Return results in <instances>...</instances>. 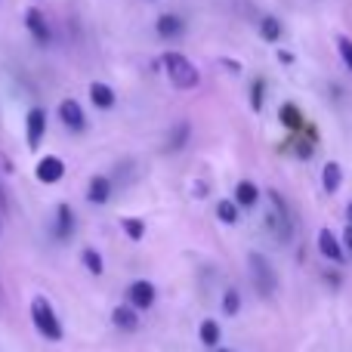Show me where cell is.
Instances as JSON below:
<instances>
[{
    "instance_id": "9a60e30c",
    "label": "cell",
    "mask_w": 352,
    "mask_h": 352,
    "mask_svg": "<svg viewBox=\"0 0 352 352\" xmlns=\"http://www.w3.org/2000/svg\"><path fill=\"white\" fill-rule=\"evenodd\" d=\"M322 186H324V192H331V195L343 186V167L337 164V161H328V164L322 167Z\"/></svg>"
},
{
    "instance_id": "ffe728a7",
    "label": "cell",
    "mask_w": 352,
    "mask_h": 352,
    "mask_svg": "<svg viewBox=\"0 0 352 352\" xmlns=\"http://www.w3.org/2000/svg\"><path fill=\"white\" fill-rule=\"evenodd\" d=\"M158 34L161 37H176V34H182V19L179 16H161L158 19Z\"/></svg>"
},
{
    "instance_id": "e0dca14e",
    "label": "cell",
    "mask_w": 352,
    "mask_h": 352,
    "mask_svg": "<svg viewBox=\"0 0 352 352\" xmlns=\"http://www.w3.org/2000/svg\"><path fill=\"white\" fill-rule=\"evenodd\" d=\"M256 201H260V188H256L250 179L238 182V186H235V204L238 207H254Z\"/></svg>"
},
{
    "instance_id": "9c48e42d",
    "label": "cell",
    "mask_w": 352,
    "mask_h": 352,
    "mask_svg": "<svg viewBox=\"0 0 352 352\" xmlns=\"http://www.w3.org/2000/svg\"><path fill=\"white\" fill-rule=\"evenodd\" d=\"M25 28L31 31V37H34L37 47H47V43H50V25H47V19L41 16V10H28V12H25Z\"/></svg>"
},
{
    "instance_id": "ac0fdd59",
    "label": "cell",
    "mask_w": 352,
    "mask_h": 352,
    "mask_svg": "<svg viewBox=\"0 0 352 352\" xmlns=\"http://www.w3.org/2000/svg\"><path fill=\"white\" fill-rule=\"evenodd\" d=\"M198 337H201V343H204V346H219V324L213 322V318H204V322H201V328H198Z\"/></svg>"
},
{
    "instance_id": "4316f807",
    "label": "cell",
    "mask_w": 352,
    "mask_h": 352,
    "mask_svg": "<svg viewBox=\"0 0 352 352\" xmlns=\"http://www.w3.org/2000/svg\"><path fill=\"white\" fill-rule=\"evenodd\" d=\"M263 93H266V80H254V87H250V109L254 111L263 109Z\"/></svg>"
},
{
    "instance_id": "d4e9b609",
    "label": "cell",
    "mask_w": 352,
    "mask_h": 352,
    "mask_svg": "<svg viewBox=\"0 0 352 352\" xmlns=\"http://www.w3.org/2000/svg\"><path fill=\"white\" fill-rule=\"evenodd\" d=\"M238 309H241V294L232 287V291H226V297H223V312L226 316H238Z\"/></svg>"
},
{
    "instance_id": "7c38bea8",
    "label": "cell",
    "mask_w": 352,
    "mask_h": 352,
    "mask_svg": "<svg viewBox=\"0 0 352 352\" xmlns=\"http://www.w3.org/2000/svg\"><path fill=\"white\" fill-rule=\"evenodd\" d=\"M111 198V179L109 176H93L90 186H87V201L90 204H109Z\"/></svg>"
},
{
    "instance_id": "f1b7e54d",
    "label": "cell",
    "mask_w": 352,
    "mask_h": 352,
    "mask_svg": "<svg viewBox=\"0 0 352 352\" xmlns=\"http://www.w3.org/2000/svg\"><path fill=\"white\" fill-rule=\"evenodd\" d=\"M343 244H346V250H349V256H352V226L343 232Z\"/></svg>"
},
{
    "instance_id": "83f0119b",
    "label": "cell",
    "mask_w": 352,
    "mask_h": 352,
    "mask_svg": "<svg viewBox=\"0 0 352 352\" xmlns=\"http://www.w3.org/2000/svg\"><path fill=\"white\" fill-rule=\"evenodd\" d=\"M312 152H316V146H312L309 140H300L297 142V155H300V158H312Z\"/></svg>"
},
{
    "instance_id": "603a6c76",
    "label": "cell",
    "mask_w": 352,
    "mask_h": 352,
    "mask_svg": "<svg viewBox=\"0 0 352 352\" xmlns=\"http://www.w3.org/2000/svg\"><path fill=\"white\" fill-rule=\"evenodd\" d=\"M217 219L226 226H235L238 223V204L235 201H219L217 204Z\"/></svg>"
},
{
    "instance_id": "277c9868",
    "label": "cell",
    "mask_w": 352,
    "mask_h": 352,
    "mask_svg": "<svg viewBox=\"0 0 352 352\" xmlns=\"http://www.w3.org/2000/svg\"><path fill=\"white\" fill-rule=\"evenodd\" d=\"M269 201H272V213L266 217V226L275 232V238L287 241V238H291V213H287L285 198H281V195L272 188V192H269Z\"/></svg>"
},
{
    "instance_id": "4dcf8cb0",
    "label": "cell",
    "mask_w": 352,
    "mask_h": 352,
    "mask_svg": "<svg viewBox=\"0 0 352 352\" xmlns=\"http://www.w3.org/2000/svg\"><path fill=\"white\" fill-rule=\"evenodd\" d=\"M219 352H232V349H219Z\"/></svg>"
},
{
    "instance_id": "d6986e66",
    "label": "cell",
    "mask_w": 352,
    "mask_h": 352,
    "mask_svg": "<svg viewBox=\"0 0 352 352\" xmlns=\"http://www.w3.org/2000/svg\"><path fill=\"white\" fill-rule=\"evenodd\" d=\"M121 229L127 232L130 241H142V238H146V219H140V217H124V219H121Z\"/></svg>"
},
{
    "instance_id": "6da1fadb",
    "label": "cell",
    "mask_w": 352,
    "mask_h": 352,
    "mask_svg": "<svg viewBox=\"0 0 352 352\" xmlns=\"http://www.w3.org/2000/svg\"><path fill=\"white\" fill-rule=\"evenodd\" d=\"M31 324H34L37 334L47 337V340H53V343H59L62 337H65L59 316H56L53 303H50L47 297H34V300H31Z\"/></svg>"
},
{
    "instance_id": "5bb4252c",
    "label": "cell",
    "mask_w": 352,
    "mask_h": 352,
    "mask_svg": "<svg viewBox=\"0 0 352 352\" xmlns=\"http://www.w3.org/2000/svg\"><path fill=\"white\" fill-rule=\"evenodd\" d=\"M90 99H93V105L96 109H115V102H118V96H115V90H111L109 84H90Z\"/></svg>"
},
{
    "instance_id": "5b68a950",
    "label": "cell",
    "mask_w": 352,
    "mask_h": 352,
    "mask_svg": "<svg viewBox=\"0 0 352 352\" xmlns=\"http://www.w3.org/2000/svg\"><path fill=\"white\" fill-rule=\"evenodd\" d=\"M155 300H158V291H155V285H152V281H146V278H136L133 285L127 287V303L133 306L136 312H140V309H152V306H155Z\"/></svg>"
},
{
    "instance_id": "52a82bcc",
    "label": "cell",
    "mask_w": 352,
    "mask_h": 352,
    "mask_svg": "<svg viewBox=\"0 0 352 352\" xmlns=\"http://www.w3.org/2000/svg\"><path fill=\"white\" fill-rule=\"evenodd\" d=\"M37 179L43 182V186H53V182H59L62 176H65V161L56 158V155H47V158L37 161Z\"/></svg>"
},
{
    "instance_id": "8fae6325",
    "label": "cell",
    "mask_w": 352,
    "mask_h": 352,
    "mask_svg": "<svg viewBox=\"0 0 352 352\" xmlns=\"http://www.w3.org/2000/svg\"><path fill=\"white\" fill-rule=\"evenodd\" d=\"M59 118H62V124H65V127H72V130H84L87 127L84 109H80L74 99H65V102L59 105Z\"/></svg>"
},
{
    "instance_id": "30bf717a",
    "label": "cell",
    "mask_w": 352,
    "mask_h": 352,
    "mask_svg": "<svg viewBox=\"0 0 352 352\" xmlns=\"http://www.w3.org/2000/svg\"><path fill=\"white\" fill-rule=\"evenodd\" d=\"M318 250H322V256H328L331 263H343V260H346V254H343V244L337 241V235L331 229L318 232Z\"/></svg>"
},
{
    "instance_id": "484cf974",
    "label": "cell",
    "mask_w": 352,
    "mask_h": 352,
    "mask_svg": "<svg viewBox=\"0 0 352 352\" xmlns=\"http://www.w3.org/2000/svg\"><path fill=\"white\" fill-rule=\"evenodd\" d=\"M337 50H340V59H343V65L349 68V74H352V41L346 34H337Z\"/></svg>"
},
{
    "instance_id": "4fadbf2b",
    "label": "cell",
    "mask_w": 352,
    "mask_h": 352,
    "mask_svg": "<svg viewBox=\"0 0 352 352\" xmlns=\"http://www.w3.org/2000/svg\"><path fill=\"white\" fill-rule=\"evenodd\" d=\"M74 232V210L68 204H59L56 207V238L59 241H68Z\"/></svg>"
},
{
    "instance_id": "7402d4cb",
    "label": "cell",
    "mask_w": 352,
    "mask_h": 352,
    "mask_svg": "<svg viewBox=\"0 0 352 352\" xmlns=\"http://www.w3.org/2000/svg\"><path fill=\"white\" fill-rule=\"evenodd\" d=\"M80 260H84V266H87V272L90 275H102L105 272V263H102V254H99V250L87 248L84 254H80Z\"/></svg>"
},
{
    "instance_id": "7a4b0ae2",
    "label": "cell",
    "mask_w": 352,
    "mask_h": 352,
    "mask_svg": "<svg viewBox=\"0 0 352 352\" xmlns=\"http://www.w3.org/2000/svg\"><path fill=\"white\" fill-rule=\"evenodd\" d=\"M164 72H167V78H170V84L176 87V90H195V87L201 84L198 68H195L182 53H167L164 56Z\"/></svg>"
},
{
    "instance_id": "f546056e",
    "label": "cell",
    "mask_w": 352,
    "mask_h": 352,
    "mask_svg": "<svg viewBox=\"0 0 352 352\" xmlns=\"http://www.w3.org/2000/svg\"><path fill=\"white\" fill-rule=\"evenodd\" d=\"M346 217H349V226H352V201H349V207H346Z\"/></svg>"
},
{
    "instance_id": "2e32d148",
    "label": "cell",
    "mask_w": 352,
    "mask_h": 352,
    "mask_svg": "<svg viewBox=\"0 0 352 352\" xmlns=\"http://www.w3.org/2000/svg\"><path fill=\"white\" fill-rule=\"evenodd\" d=\"M278 118H281V124H285L287 130H294V133L306 127V118L300 115V109H297L294 102H285V105H281V109H278Z\"/></svg>"
},
{
    "instance_id": "ba28073f",
    "label": "cell",
    "mask_w": 352,
    "mask_h": 352,
    "mask_svg": "<svg viewBox=\"0 0 352 352\" xmlns=\"http://www.w3.org/2000/svg\"><path fill=\"white\" fill-rule=\"evenodd\" d=\"M111 324H115L118 331H124V334H133V331H140V312L130 303L115 306V309H111Z\"/></svg>"
},
{
    "instance_id": "3957f363",
    "label": "cell",
    "mask_w": 352,
    "mask_h": 352,
    "mask_svg": "<svg viewBox=\"0 0 352 352\" xmlns=\"http://www.w3.org/2000/svg\"><path fill=\"white\" fill-rule=\"evenodd\" d=\"M250 275H254V285L260 291V297H272L275 294V269L269 266V260L263 254H250L248 256Z\"/></svg>"
},
{
    "instance_id": "8992f818",
    "label": "cell",
    "mask_w": 352,
    "mask_h": 352,
    "mask_svg": "<svg viewBox=\"0 0 352 352\" xmlns=\"http://www.w3.org/2000/svg\"><path fill=\"white\" fill-rule=\"evenodd\" d=\"M43 133H47V111H43V109H31L28 118H25V142H28V148L41 146Z\"/></svg>"
},
{
    "instance_id": "cb8c5ba5",
    "label": "cell",
    "mask_w": 352,
    "mask_h": 352,
    "mask_svg": "<svg viewBox=\"0 0 352 352\" xmlns=\"http://www.w3.org/2000/svg\"><path fill=\"white\" fill-rule=\"evenodd\" d=\"M188 142V124L186 121H179L173 127V133H170V140H167V148H170V152H179L182 146H186Z\"/></svg>"
},
{
    "instance_id": "44dd1931",
    "label": "cell",
    "mask_w": 352,
    "mask_h": 352,
    "mask_svg": "<svg viewBox=\"0 0 352 352\" xmlns=\"http://www.w3.org/2000/svg\"><path fill=\"white\" fill-rule=\"evenodd\" d=\"M260 37L266 43H275V41H281V22L278 19H272V16H266L260 22Z\"/></svg>"
}]
</instances>
